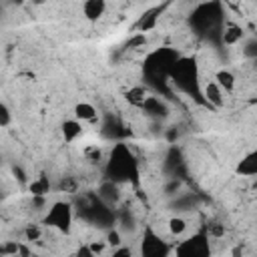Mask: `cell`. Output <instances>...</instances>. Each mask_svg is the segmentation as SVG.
Returning a JSON list of instances; mask_svg holds the SVG:
<instances>
[{"label":"cell","mask_w":257,"mask_h":257,"mask_svg":"<svg viewBox=\"0 0 257 257\" xmlns=\"http://www.w3.org/2000/svg\"><path fill=\"white\" fill-rule=\"evenodd\" d=\"M137 175H139L137 159L133 157L128 147L124 143L114 145V149L108 157V163H106V179L116 181V183H126L131 179H135Z\"/></svg>","instance_id":"6da1fadb"},{"label":"cell","mask_w":257,"mask_h":257,"mask_svg":"<svg viewBox=\"0 0 257 257\" xmlns=\"http://www.w3.org/2000/svg\"><path fill=\"white\" fill-rule=\"evenodd\" d=\"M223 12H221V4L219 2H205L199 4L193 14H191V26H195L197 34L209 36L211 32H219L223 30Z\"/></svg>","instance_id":"7a4b0ae2"},{"label":"cell","mask_w":257,"mask_h":257,"mask_svg":"<svg viewBox=\"0 0 257 257\" xmlns=\"http://www.w3.org/2000/svg\"><path fill=\"white\" fill-rule=\"evenodd\" d=\"M169 78L181 88L183 92H189L191 96H201V84H199V68L193 58H177V62L171 68Z\"/></svg>","instance_id":"3957f363"},{"label":"cell","mask_w":257,"mask_h":257,"mask_svg":"<svg viewBox=\"0 0 257 257\" xmlns=\"http://www.w3.org/2000/svg\"><path fill=\"white\" fill-rule=\"evenodd\" d=\"M72 221H74V209H72V203H68V201H54L42 219V223L48 229H54L62 235L70 233Z\"/></svg>","instance_id":"277c9868"},{"label":"cell","mask_w":257,"mask_h":257,"mask_svg":"<svg viewBox=\"0 0 257 257\" xmlns=\"http://www.w3.org/2000/svg\"><path fill=\"white\" fill-rule=\"evenodd\" d=\"M177 255H193V257H203L211 251L209 247V235L205 233H195L185 237L177 247H175Z\"/></svg>","instance_id":"5b68a950"},{"label":"cell","mask_w":257,"mask_h":257,"mask_svg":"<svg viewBox=\"0 0 257 257\" xmlns=\"http://www.w3.org/2000/svg\"><path fill=\"white\" fill-rule=\"evenodd\" d=\"M171 251V247L167 245V241L153 229H147L143 241H141V253L143 255H151V257H157V255H167Z\"/></svg>","instance_id":"8992f818"},{"label":"cell","mask_w":257,"mask_h":257,"mask_svg":"<svg viewBox=\"0 0 257 257\" xmlns=\"http://www.w3.org/2000/svg\"><path fill=\"white\" fill-rule=\"evenodd\" d=\"M225 94H227V92H225L215 80L205 82L203 88H201V96H203L205 104H209V106H213V108H221V106L225 104Z\"/></svg>","instance_id":"52a82bcc"},{"label":"cell","mask_w":257,"mask_h":257,"mask_svg":"<svg viewBox=\"0 0 257 257\" xmlns=\"http://www.w3.org/2000/svg\"><path fill=\"white\" fill-rule=\"evenodd\" d=\"M235 171H237V175H239V177L255 179V177H257V149H253V151L245 153V155L241 157V161L237 163Z\"/></svg>","instance_id":"ba28073f"},{"label":"cell","mask_w":257,"mask_h":257,"mask_svg":"<svg viewBox=\"0 0 257 257\" xmlns=\"http://www.w3.org/2000/svg\"><path fill=\"white\" fill-rule=\"evenodd\" d=\"M82 124H84V122L78 120L76 116L66 118V120L60 124V135H62L64 143H74L76 139H80L82 133H84V126H82Z\"/></svg>","instance_id":"9c48e42d"},{"label":"cell","mask_w":257,"mask_h":257,"mask_svg":"<svg viewBox=\"0 0 257 257\" xmlns=\"http://www.w3.org/2000/svg\"><path fill=\"white\" fill-rule=\"evenodd\" d=\"M151 118H155V120H161V118H165L167 116V112H169V106L159 98V96H155V94H149V98L143 102V106H141Z\"/></svg>","instance_id":"30bf717a"},{"label":"cell","mask_w":257,"mask_h":257,"mask_svg":"<svg viewBox=\"0 0 257 257\" xmlns=\"http://www.w3.org/2000/svg\"><path fill=\"white\" fill-rule=\"evenodd\" d=\"M106 12V0H84L82 2V14L88 22H96Z\"/></svg>","instance_id":"8fae6325"},{"label":"cell","mask_w":257,"mask_h":257,"mask_svg":"<svg viewBox=\"0 0 257 257\" xmlns=\"http://www.w3.org/2000/svg\"><path fill=\"white\" fill-rule=\"evenodd\" d=\"M161 14H163V8L161 6H157V8H151V10H147L143 16H141V20H139V24H137V28H139V32H149V30H153V28H157V24H159V18H161Z\"/></svg>","instance_id":"7c38bea8"},{"label":"cell","mask_w":257,"mask_h":257,"mask_svg":"<svg viewBox=\"0 0 257 257\" xmlns=\"http://www.w3.org/2000/svg\"><path fill=\"white\" fill-rule=\"evenodd\" d=\"M167 231H169L171 237L181 239V237H185V235L189 233V221H187L183 215H173V217L167 221Z\"/></svg>","instance_id":"4fadbf2b"},{"label":"cell","mask_w":257,"mask_h":257,"mask_svg":"<svg viewBox=\"0 0 257 257\" xmlns=\"http://www.w3.org/2000/svg\"><path fill=\"white\" fill-rule=\"evenodd\" d=\"M118 185H120V183L110 181V179H106V181L100 185V193H98V197H100L108 207L114 205V203L118 201V197H120V193H118Z\"/></svg>","instance_id":"5bb4252c"},{"label":"cell","mask_w":257,"mask_h":257,"mask_svg":"<svg viewBox=\"0 0 257 257\" xmlns=\"http://www.w3.org/2000/svg\"><path fill=\"white\" fill-rule=\"evenodd\" d=\"M225 92H233L235 88H237V78H235V74L229 70V68H219L217 72H215V78H213Z\"/></svg>","instance_id":"9a60e30c"},{"label":"cell","mask_w":257,"mask_h":257,"mask_svg":"<svg viewBox=\"0 0 257 257\" xmlns=\"http://www.w3.org/2000/svg\"><path fill=\"white\" fill-rule=\"evenodd\" d=\"M241 38H243V28H241V26H237V24H227V26H223V30H221V42H223V44L233 46V44H237Z\"/></svg>","instance_id":"2e32d148"},{"label":"cell","mask_w":257,"mask_h":257,"mask_svg":"<svg viewBox=\"0 0 257 257\" xmlns=\"http://www.w3.org/2000/svg\"><path fill=\"white\" fill-rule=\"evenodd\" d=\"M72 114H74L78 120H82V122H90V120L96 118V108H94L92 102H76Z\"/></svg>","instance_id":"e0dca14e"},{"label":"cell","mask_w":257,"mask_h":257,"mask_svg":"<svg viewBox=\"0 0 257 257\" xmlns=\"http://www.w3.org/2000/svg\"><path fill=\"white\" fill-rule=\"evenodd\" d=\"M124 96H126V100H128L131 104H135V106H143V102L149 98V90H147V86L137 84V86H131V88L124 92Z\"/></svg>","instance_id":"ac0fdd59"},{"label":"cell","mask_w":257,"mask_h":257,"mask_svg":"<svg viewBox=\"0 0 257 257\" xmlns=\"http://www.w3.org/2000/svg\"><path fill=\"white\" fill-rule=\"evenodd\" d=\"M48 191H50V183H48L46 177H38L36 181L30 183V193H32V197H44Z\"/></svg>","instance_id":"d6986e66"},{"label":"cell","mask_w":257,"mask_h":257,"mask_svg":"<svg viewBox=\"0 0 257 257\" xmlns=\"http://www.w3.org/2000/svg\"><path fill=\"white\" fill-rule=\"evenodd\" d=\"M106 243H108V247H112V249L120 247V245H122V235H120V229L110 227V229L106 231Z\"/></svg>","instance_id":"ffe728a7"},{"label":"cell","mask_w":257,"mask_h":257,"mask_svg":"<svg viewBox=\"0 0 257 257\" xmlns=\"http://www.w3.org/2000/svg\"><path fill=\"white\" fill-rule=\"evenodd\" d=\"M147 44V34L145 32H137L135 36H131L128 40H126V48H131V50H135V48H143Z\"/></svg>","instance_id":"44dd1931"},{"label":"cell","mask_w":257,"mask_h":257,"mask_svg":"<svg viewBox=\"0 0 257 257\" xmlns=\"http://www.w3.org/2000/svg\"><path fill=\"white\" fill-rule=\"evenodd\" d=\"M24 237H26V241H40L42 239V227H38V225H28L26 229H24Z\"/></svg>","instance_id":"7402d4cb"},{"label":"cell","mask_w":257,"mask_h":257,"mask_svg":"<svg viewBox=\"0 0 257 257\" xmlns=\"http://www.w3.org/2000/svg\"><path fill=\"white\" fill-rule=\"evenodd\" d=\"M243 52H245V56H249V58H257V40L247 42Z\"/></svg>","instance_id":"603a6c76"},{"label":"cell","mask_w":257,"mask_h":257,"mask_svg":"<svg viewBox=\"0 0 257 257\" xmlns=\"http://www.w3.org/2000/svg\"><path fill=\"white\" fill-rule=\"evenodd\" d=\"M0 122H2V126H8L10 124V108H8V104H2L0 106Z\"/></svg>","instance_id":"cb8c5ba5"},{"label":"cell","mask_w":257,"mask_h":257,"mask_svg":"<svg viewBox=\"0 0 257 257\" xmlns=\"http://www.w3.org/2000/svg\"><path fill=\"white\" fill-rule=\"evenodd\" d=\"M255 197H257V187H255Z\"/></svg>","instance_id":"d4e9b609"},{"label":"cell","mask_w":257,"mask_h":257,"mask_svg":"<svg viewBox=\"0 0 257 257\" xmlns=\"http://www.w3.org/2000/svg\"><path fill=\"white\" fill-rule=\"evenodd\" d=\"M255 102H257V100H255Z\"/></svg>","instance_id":"484cf974"}]
</instances>
